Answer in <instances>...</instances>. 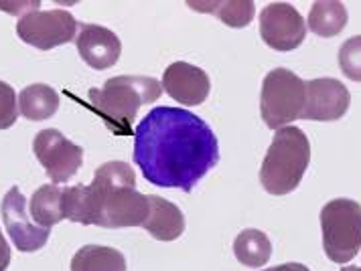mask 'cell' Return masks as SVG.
Listing matches in <instances>:
<instances>
[{
	"instance_id": "cell-1",
	"label": "cell",
	"mask_w": 361,
	"mask_h": 271,
	"mask_svg": "<svg viewBox=\"0 0 361 271\" xmlns=\"http://www.w3.org/2000/svg\"><path fill=\"white\" fill-rule=\"evenodd\" d=\"M219 162L214 130L180 108H154L134 130V164L150 184L191 192Z\"/></svg>"
},
{
	"instance_id": "cell-2",
	"label": "cell",
	"mask_w": 361,
	"mask_h": 271,
	"mask_svg": "<svg viewBox=\"0 0 361 271\" xmlns=\"http://www.w3.org/2000/svg\"><path fill=\"white\" fill-rule=\"evenodd\" d=\"M150 203L136 191V176L130 164L112 160L102 164L92 184L63 189V217L102 229H128L147 223Z\"/></svg>"
},
{
	"instance_id": "cell-3",
	"label": "cell",
	"mask_w": 361,
	"mask_h": 271,
	"mask_svg": "<svg viewBox=\"0 0 361 271\" xmlns=\"http://www.w3.org/2000/svg\"><path fill=\"white\" fill-rule=\"evenodd\" d=\"M163 94V83L142 75L110 77L99 89H90V106L118 136H130L138 110Z\"/></svg>"
},
{
	"instance_id": "cell-4",
	"label": "cell",
	"mask_w": 361,
	"mask_h": 271,
	"mask_svg": "<svg viewBox=\"0 0 361 271\" xmlns=\"http://www.w3.org/2000/svg\"><path fill=\"white\" fill-rule=\"evenodd\" d=\"M311 164V144L305 132L295 126L280 128L266 152L260 168L264 191L284 196L300 184Z\"/></svg>"
},
{
	"instance_id": "cell-5",
	"label": "cell",
	"mask_w": 361,
	"mask_h": 271,
	"mask_svg": "<svg viewBox=\"0 0 361 271\" xmlns=\"http://www.w3.org/2000/svg\"><path fill=\"white\" fill-rule=\"evenodd\" d=\"M323 249L333 263H347L360 253L361 205L351 198H333L321 208Z\"/></svg>"
},
{
	"instance_id": "cell-6",
	"label": "cell",
	"mask_w": 361,
	"mask_h": 271,
	"mask_svg": "<svg viewBox=\"0 0 361 271\" xmlns=\"http://www.w3.org/2000/svg\"><path fill=\"white\" fill-rule=\"evenodd\" d=\"M307 101V81L288 69H272L262 83L260 112L266 126L272 130L286 128V124L300 120Z\"/></svg>"
},
{
	"instance_id": "cell-7",
	"label": "cell",
	"mask_w": 361,
	"mask_h": 271,
	"mask_svg": "<svg viewBox=\"0 0 361 271\" xmlns=\"http://www.w3.org/2000/svg\"><path fill=\"white\" fill-rule=\"evenodd\" d=\"M78 20L67 11H35L20 16L17 23V34L27 45L39 51H51L53 47L66 45L78 37Z\"/></svg>"
},
{
	"instance_id": "cell-8",
	"label": "cell",
	"mask_w": 361,
	"mask_h": 271,
	"mask_svg": "<svg viewBox=\"0 0 361 271\" xmlns=\"http://www.w3.org/2000/svg\"><path fill=\"white\" fill-rule=\"evenodd\" d=\"M33 152L53 184H63L73 178L83 162V148L55 128L41 130L35 136Z\"/></svg>"
},
{
	"instance_id": "cell-9",
	"label": "cell",
	"mask_w": 361,
	"mask_h": 271,
	"mask_svg": "<svg viewBox=\"0 0 361 271\" xmlns=\"http://www.w3.org/2000/svg\"><path fill=\"white\" fill-rule=\"evenodd\" d=\"M260 34L264 43L274 51H295L307 37V23L293 4L272 2L262 8Z\"/></svg>"
},
{
	"instance_id": "cell-10",
	"label": "cell",
	"mask_w": 361,
	"mask_h": 271,
	"mask_svg": "<svg viewBox=\"0 0 361 271\" xmlns=\"http://www.w3.org/2000/svg\"><path fill=\"white\" fill-rule=\"evenodd\" d=\"M0 213H2L4 227H6L13 243L17 245L18 251L33 253V251L43 249L45 243L49 241L51 229H43L29 219L27 198L23 196V192L18 191V187H13L4 194Z\"/></svg>"
},
{
	"instance_id": "cell-11",
	"label": "cell",
	"mask_w": 361,
	"mask_h": 271,
	"mask_svg": "<svg viewBox=\"0 0 361 271\" xmlns=\"http://www.w3.org/2000/svg\"><path fill=\"white\" fill-rule=\"evenodd\" d=\"M351 103V94L335 77L307 81V101L300 120L335 122L341 120Z\"/></svg>"
},
{
	"instance_id": "cell-12",
	"label": "cell",
	"mask_w": 361,
	"mask_h": 271,
	"mask_svg": "<svg viewBox=\"0 0 361 271\" xmlns=\"http://www.w3.org/2000/svg\"><path fill=\"white\" fill-rule=\"evenodd\" d=\"M163 89L180 106L193 108L207 99L212 92V81L201 67L177 61L164 69Z\"/></svg>"
},
{
	"instance_id": "cell-13",
	"label": "cell",
	"mask_w": 361,
	"mask_h": 271,
	"mask_svg": "<svg viewBox=\"0 0 361 271\" xmlns=\"http://www.w3.org/2000/svg\"><path fill=\"white\" fill-rule=\"evenodd\" d=\"M78 53L92 69H110L122 55V43L118 34L99 25H80L75 37Z\"/></svg>"
},
{
	"instance_id": "cell-14",
	"label": "cell",
	"mask_w": 361,
	"mask_h": 271,
	"mask_svg": "<svg viewBox=\"0 0 361 271\" xmlns=\"http://www.w3.org/2000/svg\"><path fill=\"white\" fill-rule=\"evenodd\" d=\"M148 203L150 210L142 229L157 241L179 239L185 231V215L180 213V208L161 196H148Z\"/></svg>"
},
{
	"instance_id": "cell-15",
	"label": "cell",
	"mask_w": 361,
	"mask_h": 271,
	"mask_svg": "<svg viewBox=\"0 0 361 271\" xmlns=\"http://www.w3.org/2000/svg\"><path fill=\"white\" fill-rule=\"evenodd\" d=\"M59 110V94L45 83L27 85L18 94V112L31 122L49 120Z\"/></svg>"
},
{
	"instance_id": "cell-16",
	"label": "cell",
	"mask_w": 361,
	"mask_h": 271,
	"mask_svg": "<svg viewBox=\"0 0 361 271\" xmlns=\"http://www.w3.org/2000/svg\"><path fill=\"white\" fill-rule=\"evenodd\" d=\"M29 215L43 229H51L53 225L61 223L63 217V189L57 184H43L31 196Z\"/></svg>"
},
{
	"instance_id": "cell-17",
	"label": "cell",
	"mask_w": 361,
	"mask_h": 271,
	"mask_svg": "<svg viewBox=\"0 0 361 271\" xmlns=\"http://www.w3.org/2000/svg\"><path fill=\"white\" fill-rule=\"evenodd\" d=\"M71 271H126V257L114 247L83 245L71 259Z\"/></svg>"
},
{
	"instance_id": "cell-18",
	"label": "cell",
	"mask_w": 361,
	"mask_h": 271,
	"mask_svg": "<svg viewBox=\"0 0 361 271\" xmlns=\"http://www.w3.org/2000/svg\"><path fill=\"white\" fill-rule=\"evenodd\" d=\"M235 259L246 267H262L272 256V243L258 229H246L233 241Z\"/></svg>"
},
{
	"instance_id": "cell-19",
	"label": "cell",
	"mask_w": 361,
	"mask_h": 271,
	"mask_svg": "<svg viewBox=\"0 0 361 271\" xmlns=\"http://www.w3.org/2000/svg\"><path fill=\"white\" fill-rule=\"evenodd\" d=\"M347 27L343 2H314L309 15V29L317 37H337Z\"/></svg>"
},
{
	"instance_id": "cell-20",
	"label": "cell",
	"mask_w": 361,
	"mask_h": 271,
	"mask_svg": "<svg viewBox=\"0 0 361 271\" xmlns=\"http://www.w3.org/2000/svg\"><path fill=\"white\" fill-rule=\"evenodd\" d=\"M199 13H214L224 25L242 29L254 18V2H187Z\"/></svg>"
},
{
	"instance_id": "cell-21",
	"label": "cell",
	"mask_w": 361,
	"mask_h": 271,
	"mask_svg": "<svg viewBox=\"0 0 361 271\" xmlns=\"http://www.w3.org/2000/svg\"><path fill=\"white\" fill-rule=\"evenodd\" d=\"M339 67L347 80L361 83V34L347 39L341 45Z\"/></svg>"
},
{
	"instance_id": "cell-22",
	"label": "cell",
	"mask_w": 361,
	"mask_h": 271,
	"mask_svg": "<svg viewBox=\"0 0 361 271\" xmlns=\"http://www.w3.org/2000/svg\"><path fill=\"white\" fill-rule=\"evenodd\" d=\"M18 118V97L15 89L0 81V130L11 128Z\"/></svg>"
},
{
	"instance_id": "cell-23",
	"label": "cell",
	"mask_w": 361,
	"mask_h": 271,
	"mask_svg": "<svg viewBox=\"0 0 361 271\" xmlns=\"http://www.w3.org/2000/svg\"><path fill=\"white\" fill-rule=\"evenodd\" d=\"M0 8H4V11H8V13H20V16L29 15V13H35V11H39L41 8V2H27V4H4V2H0Z\"/></svg>"
},
{
	"instance_id": "cell-24",
	"label": "cell",
	"mask_w": 361,
	"mask_h": 271,
	"mask_svg": "<svg viewBox=\"0 0 361 271\" xmlns=\"http://www.w3.org/2000/svg\"><path fill=\"white\" fill-rule=\"evenodd\" d=\"M8 263H11V247H8V243L2 235V229H0V271H6Z\"/></svg>"
},
{
	"instance_id": "cell-25",
	"label": "cell",
	"mask_w": 361,
	"mask_h": 271,
	"mask_svg": "<svg viewBox=\"0 0 361 271\" xmlns=\"http://www.w3.org/2000/svg\"><path fill=\"white\" fill-rule=\"evenodd\" d=\"M264 271H311L307 265L302 263H282V265H276V267H270V270Z\"/></svg>"
},
{
	"instance_id": "cell-26",
	"label": "cell",
	"mask_w": 361,
	"mask_h": 271,
	"mask_svg": "<svg viewBox=\"0 0 361 271\" xmlns=\"http://www.w3.org/2000/svg\"><path fill=\"white\" fill-rule=\"evenodd\" d=\"M341 271H361V267H355V265H347V267H343Z\"/></svg>"
}]
</instances>
